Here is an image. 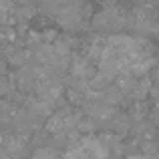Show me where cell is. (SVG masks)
<instances>
[{"instance_id": "obj_1", "label": "cell", "mask_w": 159, "mask_h": 159, "mask_svg": "<svg viewBox=\"0 0 159 159\" xmlns=\"http://www.w3.org/2000/svg\"><path fill=\"white\" fill-rule=\"evenodd\" d=\"M125 24V14H121V10L117 6H105L101 12L93 16V26L99 30H113Z\"/></svg>"}, {"instance_id": "obj_2", "label": "cell", "mask_w": 159, "mask_h": 159, "mask_svg": "<svg viewBox=\"0 0 159 159\" xmlns=\"http://www.w3.org/2000/svg\"><path fill=\"white\" fill-rule=\"evenodd\" d=\"M81 145L85 147V151L93 159H109L111 157V141H109V137L87 135Z\"/></svg>"}, {"instance_id": "obj_3", "label": "cell", "mask_w": 159, "mask_h": 159, "mask_svg": "<svg viewBox=\"0 0 159 159\" xmlns=\"http://www.w3.org/2000/svg\"><path fill=\"white\" fill-rule=\"evenodd\" d=\"M77 125H79V119L69 109H65V111H61V113H54L51 117V121H48V129L54 131V133H65V131H69V129L77 127Z\"/></svg>"}, {"instance_id": "obj_4", "label": "cell", "mask_w": 159, "mask_h": 159, "mask_svg": "<svg viewBox=\"0 0 159 159\" xmlns=\"http://www.w3.org/2000/svg\"><path fill=\"white\" fill-rule=\"evenodd\" d=\"M83 20V12L79 4H69V6L58 10V22L65 28H77Z\"/></svg>"}, {"instance_id": "obj_5", "label": "cell", "mask_w": 159, "mask_h": 159, "mask_svg": "<svg viewBox=\"0 0 159 159\" xmlns=\"http://www.w3.org/2000/svg\"><path fill=\"white\" fill-rule=\"evenodd\" d=\"M73 73H75V77H77V79H89V77H93V73H95L93 62H91L89 58H83V57L75 58Z\"/></svg>"}, {"instance_id": "obj_6", "label": "cell", "mask_w": 159, "mask_h": 159, "mask_svg": "<svg viewBox=\"0 0 159 159\" xmlns=\"http://www.w3.org/2000/svg\"><path fill=\"white\" fill-rule=\"evenodd\" d=\"M65 159H93V157L85 151V147H83V145H79V147L69 149V151H66V155H65Z\"/></svg>"}, {"instance_id": "obj_7", "label": "cell", "mask_w": 159, "mask_h": 159, "mask_svg": "<svg viewBox=\"0 0 159 159\" xmlns=\"http://www.w3.org/2000/svg\"><path fill=\"white\" fill-rule=\"evenodd\" d=\"M34 159H58V153L54 149H48V147H43L34 153Z\"/></svg>"}, {"instance_id": "obj_8", "label": "cell", "mask_w": 159, "mask_h": 159, "mask_svg": "<svg viewBox=\"0 0 159 159\" xmlns=\"http://www.w3.org/2000/svg\"><path fill=\"white\" fill-rule=\"evenodd\" d=\"M153 93H159V69H157V73H155V87H153Z\"/></svg>"}, {"instance_id": "obj_9", "label": "cell", "mask_w": 159, "mask_h": 159, "mask_svg": "<svg viewBox=\"0 0 159 159\" xmlns=\"http://www.w3.org/2000/svg\"><path fill=\"white\" fill-rule=\"evenodd\" d=\"M131 2H145V0H131Z\"/></svg>"}]
</instances>
